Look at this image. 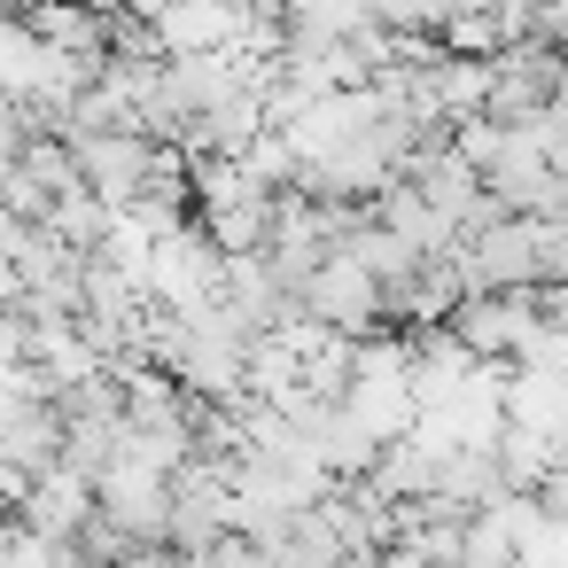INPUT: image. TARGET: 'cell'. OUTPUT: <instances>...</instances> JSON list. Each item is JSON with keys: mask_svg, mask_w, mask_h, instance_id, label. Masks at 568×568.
I'll return each instance as SVG.
<instances>
[{"mask_svg": "<svg viewBox=\"0 0 568 568\" xmlns=\"http://www.w3.org/2000/svg\"><path fill=\"white\" fill-rule=\"evenodd\" d=\"M545 234H552V219H529V211H506V219L459 234L467 288H545Z\"/></svg>", "mask_w": 568, "mask_h": 568, "instance_id": "cell-1", "label": "cell"}, {"mask_svg": "<svg viewBox=\"0 0 568 568\" xmlns=\"http://www.w3.org/2000/svg\"><path fill=\"white\" fill-rule=\"evenodd\" d=\"M560 94H568V55L545 48V40H506V48L490 55L483 118H498V125H537Z\"/></svg>", "mask_w": 568, "mask_h": 568, "instance_id": "cell-2", "label": "cell"}, {"mask_svg": "<svg viewBox=\"0 0 568 568\" xmlns=\"http://www.w3.org/2000/svg\"><path fill=\"white\" fill-rule=\"evenodd\" d=\"M537 288H467L459 304H452V335L475 351V358H490V366H506L529 335H537Z\"/></svg>", "mask_w": 568, "mask_h": 568, "instance_id": "cell-3", "label": "cell"}, {"mask_svg": "<svg viewBox=\"0 0 568 568\" xmlns=\"http://www.w3.org/2000/svg\"><path fill=\"white\" fill-rule=\"evenodd\" d=\"M87 9H94V17H118V9H133V0H87Z\"/></svg>", "mask_w": 568, "mask_h": 568, "instance_id": "cell-4", "label": "cell"}, {"mask_svg": "<svg viewBox=\"0 0 568 568\" xmlns=\"http://www.w3.org/2000/svg\"><path fill=\"white\" fill-rule=\"evenodd\" d=\"M444 9H506V0H444Z\"/></svg>", "mask_w": 568, "mask_h": 568, "instance_id": "cell-5", "label": "cell"}]
</instances>
